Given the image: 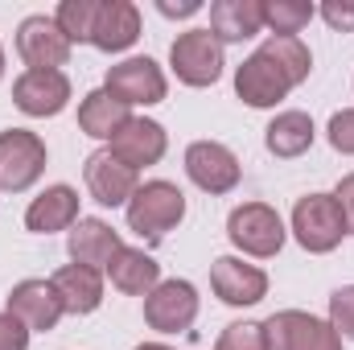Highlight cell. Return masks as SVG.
I'll list each match as a JSON object with an SVG mask.
<instances>
[{"instance_id": "cell-10", "label": "cell", "mask_w": 354, "mask_h": 350, "mask_svg": "<svg viewBox=\"0 0 354 350\" xmlns=\"http://www.w3.org/2000/svg\"><path fill=\"white\" fill-rule=\"evenodd\" d=\"M107 91L120 99V103H161L165 99V75H161V66L153 62V58H128V62H120V66H111L107 71Z\"/></svg>"}, {"instance_id": "cell-9", "label": "cell", "mask_w": 354, "mask_h": 350, "mask_svg": "<svg viewBox=\"0 0 354 350\" xmlns=\"http://www.w3.org/2000/svg\"><path fill=\"white\" fill-rule=\"evenodd\" d=\"M198 317V293L189 280H161L149 297H145V322L161 334L189 330V322Z\"/></svg>"}, {"instance_id": "cell-18", "label": "cell", "mask_w": 354, "mask_h": 350, "mask_svg": "<svg viewBox=\"0 0 354 350\" xmlns=\"http://www.w3.org/2000/svg\"><path fill=\"white\" fill-rule=\"evenodd\" d=\"M264 29V0H214L210 33L218 42H248Z\"/></svg>"}, {"instance_id": "cell-26", "label": "cell", "mask_w": 354, "mask_h": 350, "mask_svg": "<svg viewBox=\"0 0 354 350\" xmlns=\"http://www.w3.org/2000/svg\"><path fill=\"white\" fill-rule=\"evenodd\" d=\"M313 4L309 0H264V25L272 37H297L309 21H313Z\"/></svg>"}, {"instance_id": "cell-33", "label": "cell", "mask_w": 354, "mask_h": 350, "mask_svg": "<svg viewBox=\"0 0 354 350\" xmlns=\"http://www.w3.org/2000/svg\"><path fill=\"white\" fill-rule=\"evenodd\" d=\"M338 206H342V214H346V231L354 235V174H346L342 181H338Z\"/></svg>"}, {"instance_id": "cell-21", "label": "cell", "mask_w": 354, "mask_h": 350, "mask_svg": "<svg viewBox=\"0 0 354 350\" xmlns=\"http://www.w3.org/2000/svg\"><path fill=\"white\" fill-rule=\"evenodd\" d=\"M54 293L62 301L66 313H95L99 301H103V280L95 268H83V264H66L54 272Z\"/></svg>"}, {"instance_id": "cell-29", "label": "cell", "mask_w": 354, "mask_h": 350, "mask_svg": "<svg viewBox=\"0 0 354 350\" xmlns=\"http://www.w3.org/2000/svg\"><path fill=\"white\" fill-rule=\"evenodd\" d=\"M330 326H334L338 334L354 338V284L338 288V293L330 297Z\"/></svg>"}, {"instance_id": "cell-13", "label": "cell", "mask_w": 354, "mask_h": 350, "mask_svg": "<svg viewBox=\"0 0 354 350\" xmlns=\"http://www.w3.org/2000/svg\"><path fill=\"white\" fill-rule=\"evenodd\" d=\"M210 284L223 305H256L268 293V276L256 264H243L235 256H218L210 268Z\"/></svg>"}, {"instance_id": "cell-8", "label": "cell", "mask_w": 354, "mask_h": 350, "mask_svg": "<svg viewBox=\"0 0 354 350\" xmlns=\"http://www.w3.org/2000/svg\"><path fill=\"white\" fill-rule=\"evenodd\" d=\"M185 174L206 194H227L239 185V157L218 140H194L185 149Z\"/></svg>"}, {"instance_id": "cell-27", "label": "cell", "mask_w": 354, "mask_h": 350, "mask_svg": "<svg viewBox=\"0 0 354 350\" xmlns=\"http://www.w3.org/2000/svg\"><path fill=\"white\" fill-rule=\"evenodd\" d=\"M95 12H99V0H62L54 21H58V29H62L71 42H91Z\"/></svg>"}, {"instance_id": "cell-7", "label": "cell", "mask_w": 354, "mask_h": 350, "mask_svg": "<svg viewBox=\"0 0 354 350\" xmlns=\"http://www.w3.org/2000/svg\"><path fill=\"white\" fill-rule=\"evenodd\" d=\"M17 54L29 62V71H58L71 58V37L54 17H25L17 29Z\"/></svg>"}, {"instance_id": "cell-20", "label": "cell", "mask_w": 354, "mask_h": 350, "mask_svg": "<svg viewBox=\"0 0 354 350\" xmlns=\"http://www.w3.org/2000/svg\"><path fill=\"white\" fill-rule=\"evenodd\" d=\"M120 235L103 223V219H79L75 231H71V260L83 264V268H107L120 252Z\"/></svg>"}, {"instance_id": "cell-14", "label": "cell", "mask_w": 354, "mask_h": 350, "mask_svg": "<svg viewBox=\"0 0 354 350\" xmlns=\"http://www.w3.org/2000/svg\"><path fill=\"white\" fill-rule=\"evenodd\" d=\"M235 91H239V99L248 103V107H276L288 91H292V83L280 75V66L268 58V54H252L239 71H235Z\"/></svg>"}, {"instance_id": "cell-2", "label": "cell", "mask_w": 354, "mask_h": 350, "mask_svg": "<svg viewBox=\"0 0 354 350\" xmlns=\"http://www.w3.org/2000/svg\"><path fill=\"white\" fill-rule=\"evenodd\" d=\"M292 235H297V243L305 252H317V256L334 252L342 243V235H351L338 198L334 194H309V198H301L292 206Z\"/></svg>"}, {"instance_id": "cell-15", "label": "cell", "mask_w": 354, "mask_h": 350, "mask_svg": "<svg viewBox=\"0 0 354 350\" xmlns=\"http://www.w3.org/2000/svg\"><path fill=\"white\" fill-rule=\"evenodd\" d=\"M8 313L17 322H25V330H54L66 309H62L50 280H21L8 293Z\"/></svg>"}, {"instance_id": "cell-3", "label": "cell", "mask_w": 354, "mask_h": 350, "mask_svg": "<svg viewBox=\"0 0 354 350\" xmlns=\"http://www.w3.org/2000/svg\"><path fill=\"white\" fill-rule=\"evenodd\" d=\"M264 350H342V338L330 322L301 309H284L264 322Z\"/></svg>"}, {"instance_id": "cell-28", "label": "cell", "mask_w": 354, "mask_h": 350, "mask_svg": "<svg viewBox=\"0 0 354 350\" xmlns=\"http://www.w3.org/2000/svg\"><path fill=\"white\" fill-rule=\"evenodd\" d=\"M214 350H264V326H256V322H235V326L223 330V338H218Z\"/></svg>"}, {"instance_id": "cell-12", "label": "cell", "mask_w": 354, "mask_h": 350, "mask_svg": "<svg viewBox=\"0 0 354 350\" xmlns=\"http://www.w3.org/2000/svg\"><path fill=\"white\" fill-rule=\"evenodd\" d=\"M87 190L99 206H124L136 194V169L124 165L111 149H99L87 157Z\"/></svg>"}, {"instance_id": "cell-32", "label": "cell", "mask_w": 354, "mask_h": 350, "mask_svg": "<svg viewBox=\"0 0 354 350\" xmlns=\"http://www.w3.org/2000/svg\"><path fill=\"white\" fill-rule=\"evenodd\" d=\"M322 17H326L334 29L354 33V0H326V4H322Z\"/></svg>"}, {"instance_id": "cell-19", "label": "cell", "mask_w": 354, "mask_h": 350, "mask_svg": "<svg viewBox=\"0 0 354 350\" xmlns=\"http://www.w3.org/2000/svg\"><path fill=\"white\" fill-rule=\"evenodd\" d=\"M75 219H79V194H75L71 185H50V190H46L41 198H33L29 210H25V227L37 231V235L66 231V227H75Z\"/></svg>"}, {"instance_id": "cell-25", "label": "cell", "mask_w": 354, "mask_h": 350, "mask_svg": "<svg viewBox=\"0 0 354 350\" xmlns=\"http://www.w3.org/2000/svg\"><path fill=\"white\" fill-rule=\"evenodd\" d=\"M260 54H268V58L280 66V75H284L292 87L305 83L309 71H313V58H309V50H305L301 37H268L264 46H260Z\"/></svg>"}, {"instance_id": "cell-30", "label": "cell", "mask_w": 354, "mask_h": 350, "mask_svg": "<svg viewBox=\"0 0 354 350\" xmlns=\"http://www.w3.org/2000/svg\"><path fill=\"white\" fill-rule=\"evenodd\" d=\"M330 145H334L338 153H351L354 157V107L338 111V116L330 120Z\"/></svg>"}, {"instance_id": "cell-6", "label": "cell", "mask_w": 354, "mask_h": 350, "mask_svg": "<svg viewBox=\"0 0 354 350\" xmlns=\"http://www.w3.org/2000/svg\"><path fill=\"white\" fill-rule=\"evenodd\" d=\"M227 235L248 256H276L284 248V223H280V214L272 206H264V202L235 206L231 219H227Z\"/></svg>"}, {"instance_id": "cell-17", "label": "cell", "mask_w": 354, "mask_h": 350, "mask_svg": "<svg viewBox=\"0 0 354 350\" xmlns=\"http://www.w3.org/2000/svg\"><path fill=\"white\" fill-rule=\"evenodd\" d=\"M136 37H140V12H136V4L132 0H99L95 29H91V46H99L107 54H120Z\"/></svg>"}, {"instance_id": "cell-31", "label": "cell", "mask_w": 354, "mask_h": 350, "mask_svg": "<svg viewBox=\"0 0 354 350\" xmlns=\"http://www.w3.org/2000/svg\"><path fill=\"white\" fill-rule=\"evenodd\" d=\"M25 347H29L25 322H17L12 313H0V350H25Z\"/></svg>"}, {"instance_id": "cell-22", "label": "cell", "mask_w": 354, "mask_h": 350, "mask_svg": "<svg viewBox=\"0 0 354 350\" xmlns=\"http://www.w3.org/2000/svg\"><path fill=\"white\" fill-rule=\"evenodd\" d=\"M107 272H111V284L120 293H128V297H140V293L149 297L161 284V264L149 252H140V248H120L115 260L107 264Z\"/></svg>"}, {"instance_id": "cell-24", "label": "cell", "mask_w": 354, "mask_h": 350, "mask_svg": "<svg viewBox=\"0 0 354 350\" xmlns=\"http://www.w3.org/2000/svg\"><path fill=\"white\" fill-rule=\"evenodd\" d=\"M313 145V120L305 111H280L268 124V153L276 157H301Z\"/></svg>"}, {"instance_id": "cell-36", "label": "cell", "mask_w": 354, "mask_h": 350, "mask_svg": "<svg viewBox=\"0 0 354 350\" xmlns=\"http://www.w3.org/2000/svg\"><path fill=\"white\" fill-rule=\"evenodd\" d=\"M0 75H4V50H0Z\"/></svg>"}, {"instance_id": "cell-11", "label": "cell", "mask_w": 354, "mask_h": 350, "mask_svg": "<svg viewBox=\"0 0 354 350\" xmlns=\"http://www.w3.org/2000/svg\"><path fill=\"white\" fill-rule=\"evenodd\" d=\"M71 99V79L62 71H25L17 83H12V103L25 111V116H58Z\"/></svg>"}, {"instance_id": "cell-5", "label": "cell", "mask_w": 354, "mask_h": 350, "mask_svg": "<svg viewBox=\"0 0 354 350\" xmlns=\"http://www.w3.org/2000/svg\"><path fill=\"white\" fill-rule=\"evenodd\" d=\"M46 169V140L25 128L0 132V190H29Z\"/></svg>"}, {"instance_id": "cell-4", "label": "cell", "mask_w": 354, "mask_h": 350, "mask_svg": "<svg viewBox=\"0 0 354 350\" xmlns=\"http://www.w3.org/2000/svg\"><path fill=\"white\" fill-rule=\"evenodd\" d=\"M169 62L185 87H210L223 75V42L210 29H189L169 46Z\"/></svg>"}, {"instance_id": "cell-34", "label": "cell", "mask_w": 354, "mask_h": 350, "mask_svg": "<svg viewBox=\"0 0 354 350\" xmlns=\"http://www.w3.org/2000/svg\"><path fill=\"white\" fill-rule=\"evenodd\" d=\"M157 8H161L165 17H194V12H198L202 4H198V0H181V4H174V0H161Z\"/></svg>"}, {"instance_id": "cell-35", "label": "cell", "mask_w": 354, "mask_h": 350, "mask_svg": "<svg viewBox=\"0 0 354 350\" xmlns=\"http://www.w3.org/2000/svg\"><path fill=\"white\" fill-rule=\"evenodd\" d=\"M136 350H169V347H161V342H145V347H136Z\"/></svg>"}, {"instance_id": "cell-16", "label": "cell", "mask_w": 354, "mask_h": 350, "mask_svg": "<svg viewBox=\"0 0 354 350\" xmlns=\"http://www.w3.org/2000/svg\"><path fill=\"white\" fill-rule=\"evenodd\" d=\"M165 128L157 124V120H140V116H132L115 136H111V153L124 161V165H132V169H140V165H157L161 157H165Z\"/></svg>"}, {"instance_id": "cell-23", "label": "cell", "mask_w": 354, "mask_h": 350, "mask_svg": "<svg viewBox=\"0 0 354 350\" xmlns=\"http://www.w3.org/2000/svg\"><path fill=\"white\" fill-rule=\"evenodd\" d=\"M132 116H128V103H120L111 91H91L87 99H83V107H79V128L95 136V140H111L124 124H128Z\"/></svg>"}, {"instance_id": "cell-1", "label": "cell", "mask_w": 354, "mask_h": 350, "mask_svg": "<svg viewBox=\"0 0 354 350\" xmlns=\"http://www.w3.org/2000/svg\"><path fill=\"white\" fill-rule=\"evenodd\" d=\"M181 219H185V194L174 181H145L128 198V227L149 243L165 239Z\"/></svg>"}]
</instances>
